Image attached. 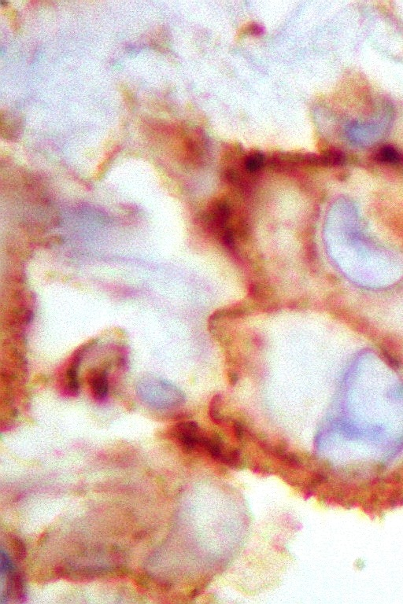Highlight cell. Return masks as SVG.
<instances>
[{"instance_id":"1","label":"cell","mask_w":403,"mask_h":604,"mask_svg":"<svg viewBox=\"0 0 403 604\" xmlns=\"http://www.w3.org/2000/svg\"><path fill=\"white\" fill-rule=\"evenodd\" d=\"M136 391L143 403L157 410L175 407L184 400L179 389L159 378H142L137 382Z\"/></svg>"},{"instance_id":"2","label":"cell","mask_w":403,"mask_h":604,"mask_svg":"<svg viewBox=\"0 0 403 604\" xmlns=\"http://www.w3.org/2000/svg\"><path fill=\"white\" fill-rule=\"evenodd\" d=\"M231 210L227 201L217 200L210 203L204 214L202 221L206 227L222 236L227 228L228 221L231 217Z\"/></svg>"},{"instance_id":"3","label":"cell","mask_w":403,"mask_h":604,"mask_svg":"<svg viewBox=\"0 0 403 604\" xmlns=\"http://www.w3.org/2000/svg\"><path fill=\"white\" fill-rule=\"evenodd\" d=\"M88 385L91 395L96 401H102L108 396L109 377L106 370L95 369L88 375Z\"/></svg>"},{"instance_id":"4","label":"cell","mask_w":403,"mask_h":604,"mask_svg":"<svg viewBox=\"0 0 403 604\" xmlns=\"http://www.w3.org/2000/svg\"><path fill=\"white\" fill-rule=\"evenodd\" d=\"M81 353H77L72 359L65 371L64 375V385L65 389L70 394L77 395L79 392L80 383L78 379V371L81 363Z\"/></svg>"},{"instance_id":"5","label":"cell","mask_w":403,"mask_h":604,"mask_svg":"<svg viewBox=\"0 0 403 604\" xmlns=\"http://www.w3.org/2000/svg\"><path fill=\"white\" fill-rule=\"evenodd\" d=\"M344 154L337 150H328L317 156V164L322 166H339L345 163Z\"/></svg>"},{"instance_id":"6","label":"cell","mask_w":403,"mask_h":604,"mask_svg":"<svg viewBox=\"0 0 403 604\" xmlns=\"http://www.w3.org/2000/svg\"><path fill=\"white\" fill-rule=\"evenodd\" d=\"M222 405L223 398L220 394H216L210 401L209 408L210 416L212 420L218 424L226 423L227 421L226 416L222 414Z\"/></svg>"},{"instance_id":"7","label":"cell","mask_w":403,"mask_h":604,"mask_svg":"<svg viewBox=\"0 0 403 604\" xmlns=\"http://www.w3.org/2000/svg\"><path fill=\"white\" fill-rule=\"evenodd\" d=\"M378 162L385 164H397L401 160V155L397 150L391 146H385L379 150L375 156Z\"/></svg>"},{"instance_id":"8","label":"cell","mask_w":403,"mask_h":604,"mask_svg":"<svg viewBox=\"0 0 403 604\" xmlns=\"http://www.w3.org/2000/svg\"><path fill=\"white\" fill-rule=\"evenodd\" d=\"M265 165V157L262 153L255 152L250 154L244 161V168L249 173H255L261 170Z\"/></svg>"},{"instance_id":"9","label":"cell","mask_w":403,"mask_h":604,"mask_svg":"<svg viewBox=\"0 0 403 604\" xmlns=\"http://www.w3.org/2000/svg\"><path fill=\"white\" fill-rule=\"evenodd\" d=\"M14 571L13 563L8 555L5 554L4 551H1V573H10Z\"/></svg>"},{"instance_id":"10","label":"cell","mask_w":403,"mask_h":604,"mask_svg":"<svg viewBox=\"0 0 403 604\" xmlns=\"http://www.w3.org/2000/svg\"><path fill=\"white\" fill-rule=\"evenodd\" d=\"M12 545L17 559H23L26 554V548H25L24 544L22 543L18 538H13Z\"/></svg>"},{"instance_id":"11","label":"cell","mask_w":403,"mask_h":604,"mask_svg":"<svg viewBox=\"0 0 403 604\" xmlns=\"http://www.w3.org/2000/svg\"><path fill=\"white\" fill-rule=\"evenodd\" d=\"M227 376L230 385H234L238 383L239 374H238L237 371H234L233 369H230L228 371Z\"/></svg>"}]
</instances>
